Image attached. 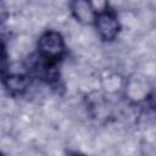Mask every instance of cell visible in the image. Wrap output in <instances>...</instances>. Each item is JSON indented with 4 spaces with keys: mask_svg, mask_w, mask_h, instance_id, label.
<instances>
[{
    "mask_svg": "<svg viewBox=\"0 0 156 156\" xmlns=\"http://www.w3.org/2000/svg\"><path fill=\"white\" fill-rule=\"evenodd\" d=\"M29 77L24 74H11L4 79V84L12 95L22 94L29 87Z\"/></svg>",
    "mask_w": 156,
    "mask_h": 156,
    "instance_id": "4",
    "label": "cell"
},
{
    "mask_svg": "<svg viewBox=\"0 0 156 156\" xmlns=\"http://www.w3.org/2000/svg\"><path fill=\"white\" fill-rule=\"evenodd\" d=\"M38 49L43 58L49 61H55L62 56L65 51V43L60 33L49 30L40 37L38 43Z\"/></svg>",
    "mask_w": 156,
    "mask_h": 156,
    "instance_id": "1",
    "label": "cell"
},
{
    "mask_svg": "<svg viewBox=\"0 0 156 156\" xmlns=\"http://www.w3.org/2000/svg\"><path fill=\"white\" fill-rule=\"evenodd\" d=\"M95 22H96L98 32L102 39H105V40L115 39V37L118 33L119 26H118L116 16L112 12H110V11L100 12L96 16Z\"/></svg>",
    "mask_w": 156,
    "mask_h": 156,
    "instance_id": "2",
    "label": "cell"
},
{
    "mask_svg": "<svg viewBox=\"0 0 156 156\" xmlns=\"http://www.w3.org/2000/svg\"><path fill=\"white\" fill-rule=\"evenodd\" d=\"M71 10L73 16L82 23H91L98 16L91 0H72Z\"/></svg>",
    "mask_w": 156,
    "mask_h": 156,
    "instance_id": "3",
    "label": "cell"
}]
</instances>
